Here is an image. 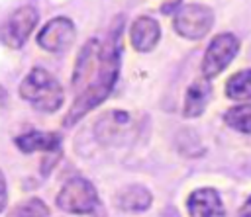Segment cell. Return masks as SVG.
Wrapping results in <instances>:
<instances>
[{"label": "cell", "mask_w": 251, "mask_h": 217, "mask_svg": "<svg viewBox=\"0 0 251 217\" xmlns=\"http://www.w3.org/2000/svg\"><path fill=\"white\" fill-rule=\"evenodd\" d=\"M120 72V27L108 37L106 43L98 39H88L76 59L75 72H73V88L76 98L65 117V125L71 127L78 119H82L90 109L102 104Z\"/></svg>", "instance_id": "cell-1"}, {"label": "cell", "mask_w": 251, "mask_h": 217, "mask_svg": "<svg viewBox=\"0 0 251 217\" xmlns=\"http://www.w3.org/2000/svg\"><path fill=\"white\" fill-rule=\"evenodd\" d=\"M20 96L43 113H53L63 106L65 92L59 80L45 68H31L20 84Z\"/></svg>", "instance_id": "cell-2"}, {"label": "cell", "mask_w": 251, "mask_h": 217, "mask_svg": "<svg viewBox=\"0 0 251 217\" xmlns=\"http://www.w3.org/2000/svg\"><path fill=\"white\" fill-rule=\"evenodd\" d=\"M212 25H214V12L204 4H186L178 8L173 18L175 31L190 41H198L204 35H208Z\"/></svg>", "instance_id": "cell-3"}, {"label": "cell", "mask_w": 251, "mask_h": 217, "mask_svg": "<svg viewBox=\"0 0 251 217\" xmlns=\"http://www.w3.org/2000/svg\"><path fill=\"white\" fill-rule=\"evenodd\" d=\"M239 51V39L233 33H218L202 59V74L204 78H216L220 72H224L227 68V65L235 59Z\"/></svg>", "instance_id": "cell-4"}, {"label": "cell", "mask_w": 251, "mask_h": 217, "mask_svg": "<svg viewBox=\"0 0 251 217\" xmlns=\"http://www.w3.org/2000/svg\"><path fill=\"white\" fill-rule=\"evenodd\" d=\"M57 205L67 213H92L98 207V194L88 180L73 178L59 192Z\"/></svg>", "instance_id": "cell-5"}, {"label": "cell", "mask_w": 251, "mask_h": 217, "mask_svg": "<svg viewBox=\"0 0 251 217\" xmlns=\"http://www.w3.org/2000/svg\"><path fill=\"white\" fill-rule=\"evenodd\" d=\"M37 10L31 6H22L14 10L8 20L0 25V41L12 49H20L29 39L31 31L37 25Z\"/></svg>", "instance_id": "cell-6"}, {"label": "cell", "mask_w": 251, "mask_h": 217, "mask_svg": "<svg viewBox=\"0 0 251 217\" xmlns=\"http://www.w3.org/2000/svg\"><path fill=\"white\" fill-rule=\"evenodd\" d=\"M75 37H76L75 23L69 18L59 16V18L49 20L41 27V31L37 33V43L45 51L63 53V51H67L75 43Z\"/></svg>", "instance_id": "cell-7"}, {"label": "cell", "mask_w": 251, "mask_h": 217, "mask_svg": "<svg viewBox=\"0 0 251 217\" xmlns=\"http://www.w3.org/2000/svg\"><path fill=\"white\" fill-rule=\"evenodd\" d=\"M186 209L190 217H224L226 209L220 194L214 188H198L186 199Z\"/></svg>", "instance_id": "cell-8"}, {"label": "cell", "mask_w": 251, "mask_h": 217, "mask_svg": "<svg viewBox=\"0 0 251 217\" xmlns=\"http://www.w3.org/2000/svg\"><path fill=\"white\" fill-rule=\"evenodd\" d=\"M159 39H161V25L157 23V20H153L149 16H141L131 23L129 41L135 51L147 53V51L155 49Z\"/></svg>", "instance_id": "cell-9"}, {"label": "cell", "mask_w": 251, "mask_h": 217, "mask_svg": "<svg viewBox=\"0 0 251 217\" xmlns=\"http://www.w3.org/2000/svg\"><path fill=\"white\" fill-rule=\"evenodd\" d=\"M16 147L22 152H59L61 137L57 133H43V131H29L20 137H16Z\"/></svg>", "instance_id": "cell-10"}, {"label": "cell", "mask_w": 251, "mask_h": 217, "mask_svg": "<svg viewBox=\"0 0 251 217\" xmlns=\"http://www.w3.org/2000/svg\"><path fill=\"white\" fill-rule=\"evenodd\" d=\"M210 98H212V86H210L208 78L194 80L188 86L186 96H184V115L186 117H198L206 109Z\"/></svg>", "instance_id": "cell-11"}, {"label": "cell", "mask_w": 251, "mask_h": 217, "mask_svg": "<svg viewBox=\"0 0 251 217\" xmlns=\"http://www.w3.org/2000/svg\"><path fill=\"white\" fill-rule=\"evenodd\" d=\"M116 203L124 211H145L151 205V194L147 188L133 184L127 188H122L116 195Z\"/></svg>", "instance_id": "cell-12"}, {"label": "cell", "mask_w": 251, "mask_h": 217, "mask_svg": "<svg viewBox=\"0 0 251 217\" xmlns=\"http://www.w3.org/2000/svg\"><path fill=\"white\" fill-rule=\"evenodd\" d=\"M129 125V115L126 111H110L96 123V135L102 143H112L114 137H122V129Z\"/></svg>", "instance_id": "cell-13"}, {"label": "cell", "mask_w": 251, "mask_h": 217, "mask_svg": "<svg viewBox=\"0 0 251 217\" xmlns=\"http://www.w3.org/2000/svg\"><path fill=\"white\" fill-rule=\"evenodd\" d=\"M226 96L235 102L251 100V68L231 74L226 82Z\"/></svg>", "instance_id": "cell-14"}, {"label": "cell", "mask_w": 251, "mask_h": 217, "mask_svg": "<svg viewBox=\"0 0 251 217\" xmlns=\"http://www.w3.org/2000/svg\"><path fill=\"white\" fill-rule=\"evenodd\" d=\"M224 121L239 133H251V104H241V106L229 108L224 113Z\"/></svg>", "instance_id": "cell-15"}, {"label": "cell", "mask_w": 251, "mask_h": 217, "mask_svg": "<svg viewBox=\"0 0 251 217\" xmlns=\"http://www.w3.org/2000/svg\"><path fill=\"white\" fill-rule=\"evenodd\" d=\"M47 215H49V207L39 197H31V199L22 201L10 213V217H47Z\"/></svg>", "instance_id": "cell-16"}, {"label": "cell", "mask_w": 251, "mask_h": 217, "mask_svg": "<svg viewBox=\"0 0 251 217\" xmlns=\"http://www.w3.org/2000/svg\"><path fill=\"white\" fill-rule=\"evenodd\" d=\"M6 201H8V190H6V178L0 170V211L6 207Z\"/></svg>", "instance_id": "cell-17"}, {"label": "cell", "mask_w": 251, "mask_h": 217, "mask_svg": "<svg viewBox=\"0 0 251 217\" xmlns=\"http://www.w3.org/2000/svg\"><path fill=\"white\" fill-rule=\"evenodd\" d=\"M239 217H251V195H249L247 201L239 207Z\"/></svg>", "instance_id": "cell-18"}]
</instances>
